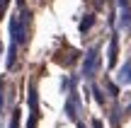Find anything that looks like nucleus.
<instances>
[{"label":"nucleus","instance_id":"1","mask_svg":"<svg viewBox=\"0 0 131 128\" xmlns=\"http://www.w3.org/2000/svg\"><path fill=\"white\" fill-rule=\"evenodd\" d=\"M27 27H29V15H27V10H22L19 15H15L10 19V39H12L10 44L19 46V44L27 41Z\"/></svg>","mask_w":131,"mask_h":128},{"label":"nucleus","instance_id":"6","mask_svg":"<svg viewBox=\"0 0 131 128\" xmlns=\"http://www.w3.org/2000/svg\"><path fill=\"white\" fill-rule=\"evenodd\" d=\"M90 24H92V15H88V17L83 19V24H80V32H85V29H88Z\"/></svg>","mask_w":131,"mask_h":128},{"label":"nucleus","instance_id":"7","mask_svg":"<svg viewBox=\"0 0 131 128\" xmlns=\"http://www.w3.org/2000/svg\"><path fill=\"white\" fill-rule=\"evenodd\" d=\"M17 123H19V111L15 109V114H12V121H10V128H17Z\"/></svg>","mask_w":131,"mask_h":128},{"label":"nucleus","instance_id":"8","mask_svg":"<svg viewBox=\"0 0 131 128\" xmlns=\"http://www.w3.org/2000/svg\"><path fill=\"white\" fill-rule=\"evenodd\" d=\"M107 90H109V94H112V97H117V94H119V87H117V85H112V82L107 85Z\"/></svg>","mask_w":131,"mask_h":128},{"label":"nucleus","instance_id":"10","mask_svg":"<svg viewBox=\"0 0 131 128\" xmlns=\"http://www.w3.org/2000/svg\"><path fill=\"white\" fill-rule=\"evenodd\" d=\"M0 111H3V85H0Z\"/></svg>","mask_w":131,"mask_h":128},{"label":"nucleus","instance_id":"3","mask_svg":"<svg viewBox=\"0 0 131 128\" xmlns=\"http://www.w3.org/2000/svg\"><path fill=\"white\" fill-rule=\"evenodd\" d=\"M117 53H119V39L112 36V41H109V46H107V61H109V68L117 63Z\"/></svg>","mask_w":131,"mask_h":128},{"label":"nucleus","instance_id":"2","mask_svg":"<svg viewBox=\"0 0 131 128\" xmlns=\"http://www.w3.org/2000/svg\"><path fill=\"white\" fill-rule=\"evenodd\" d=\"M97 65H100V51L92 48V51H88V56H85V61H83V77L95 75V73H97Z\"/></svg>","mask_w":131,"mask_h":128},{"label":"nucleus","instance_id":"4","mask_svg":"<svg viewBox=\"0 0 131 128\" xmlns=\"http://www.w3.org/2000/svg\"><path fill=\"white\" fill-rule=\"evenodd\" d=\"M66 114H68V119H78V97H75V92L66 104Z\"/></svg>","mask_w":131,"mask_h":128},{"label":"nucleus","instance_id":"5","mask_svg":"<svg viewBox=\"0 0 131 128\" xmlns=\"http://www.w3.org/2000/svg\"><path fill=\"white\" fill-rule=\"evenodd\" d=\"M119 80H122V82H131V61L122 68V73H119Z\"/></svg>","mask_w":131,"mask_h":128},{"label":"nucleus","instance_id":"9","mask_svg":"<svg viewBox=\"0 0 131 128\" xmlns=\"http://www.w3.org/2000/svg\"><path fill=\"white\" fill-rule=\"evenodd\" d=\"M5 7H7V0H0V15L5 12Z\"/></svg>","mask_w":131,"mask_h":128}]
</instances>
